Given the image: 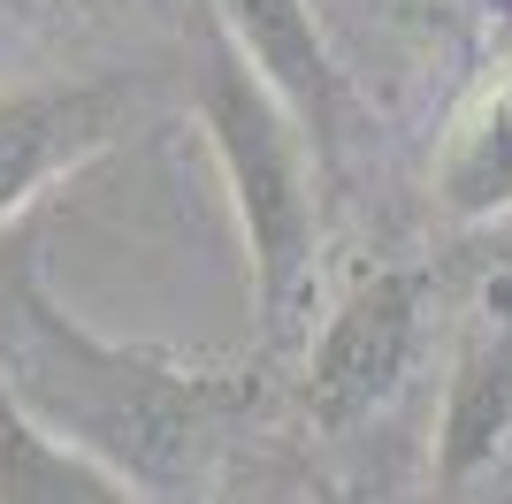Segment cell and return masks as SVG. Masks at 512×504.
<instances>
[{"mask_svg":"<svg viewBox=\"0 0 512 504\" xmlns=\"http://www.w3.org/2000/svg\"><path fill=\"white\" fill-rule=\"evenodd\" d=\"M0 398L153 504H207L260 390L253 367H199L161 344L92 336L46 291L31 237H0Z\"/></svg>","mask_w":512,"mask_h":504,"instance_id":"cell-1","label":"cell"},{"mask_svg":"<svg viewBox=\"0 0 512 504\" xmlns=\"http://www.w3.org/2000/svg\"><path fill=\"white\" fill-rule=\"evenodd\" d=\"M184 100H192L199 130H207L214 176L230 191L260 321L291 329L321 283V184H329V168H321L306 123L291 115V100L237 54V39L207 8L192 16Z\"/></svg>","mask_w":512,"mask_h":504,"instance_id":"cell-2","label":"cell"},{"mask_svg":"<svg viewBox=\"0 0 512 504\" xmlns=\"http://www.w3.org/2000/svg\"><path fill=\"white\" fill-rule=\"evenodd\" d=\"M428 306H436V283L413 260H383L329 298L299 359V413L321 436H352L406 398L428 352Z\"/></svg>","mask_w":512,"mask_h":504,"instance_id":"cell-3","label":"cell"},{"mask_svg":"<svg viewBox=\"0 0 512 504\" xmlns=\"http://www.w3.org/2000/svg\"><path fill=\"white\" fill-rule=\"evenodd\" d=\"M146 77H39L0 84V237L39 207L54 184L85 176L100 153H115L138 123H153Z\"/></svg>","mask_w":512,"mask_h":504,"instance_id":"cell-4","label":"cell"},{"mask_svg":"<svg viewBox=\"0 0 512 504\" xmlns=\"http://www.w3.org/2000/svg\"><path fill=\"white\" fill-rule=\"evenodd\" d=\"M207 16L222 23L237 39V54L291 100V115L306 123L321 168H329V184H337L344 161H352V138H360V123H367V107H360V92H352V77H344L329 31H321L314 0H207Z\"/></svg>","mask_w":512,"mask_h":504,"instance_id":"cell-5","label":"cell"},{"mask_svg":"<svg viewBox=\"0 0 512 504\" xmlns=\"http://www.w3.org/2000/svg\"><path fill=\"white\" fill-rule=\"evenodd\" d=\"M512 443V275H482L451 329L436 405V489L467 497Z\"/></svg>","mask_w":512,"mask_h":504,"instance_id":"cell-6","label":"cell"},{"mask_svg":"<svg viewBox=\"0 0 512 504\" xmlns=\"http://www.w3.org/2000/svg\"><path fill=\"white\" fill-rule=\"evenodd\" d=\"M428 207L451 230H490L512 214V46L451 100L428 153Z\"/></svg>","mask_w":512,"mask_h":504,"instance_id":"cell-7","label":"cell"},{"mask_svg":"<svg viewBox=\"0 0 512 504\" xmlns=\"http://www.w3.org/2000/svg\"><path fill=\"white\" fill-rule=\"evenodd\" d=\"M0 504H153L138 482H123L115 466L92 451L46 436L39 420H23L0 398Z\"/></svg>","mask_w":512,"mask_h":504,"instance_id":"cell-8","label":"cell"}]
</instances>
